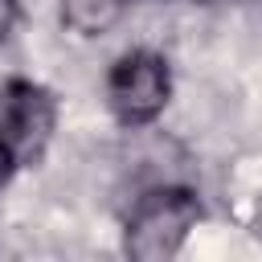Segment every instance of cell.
I'll list each match as a JSON object with an SVG mask.
<instances>
[{
    "label": "cell",
    "instance_id": "obj_1",
    "mask_svg": "<svg viewBox=\"0 0 262 262\" xmlns=\"http://www.w3.org/2000/svg\"><path fill=\"white\" fill-rule=\"evenodd\" d=\"M196 217H201V205L188 188H156L139 196V205L127 217V254L139 262L172 258L184 246Z\"/></svg>",
    "mask_w": 262,
    "mask_h": 262
},
{
    "label": "cell",
    "instance_id": "obj_4",
    "mask_svg": "<svg viewBox=\"0 0 262 262\" xmlns=\"http://www.w3.org/2000/svg\"><path fill=\"white\" fill-rule=\"evenodd\" d=\"M123 8L127 0H61V20L82 37H98L119 25Z\"/></svg>",
    "mask_w": 262,
    "mask_h": 262
},
{
    "label": "cell",
    "instance_id": "obj_2",
    "mask_svg": "<svg viewBox=\"0 0 262 262\" xmlns=\"http://www.w3.org/2000/svg\"><path fill=\"white\" fill-rule=\"evenodd\" d=\"M106 98H111V111L123 123H151L168 102V66H164V57H156L147 49H135V53L119 57L111 78H106Z\"/></svg>",
    "mask_w": 262,
    "mask_h": 262
},
{
    "label": "cell",
    "instance_id": "obj_5",
    "mask_svg": "<svg viewBox=\"0 0 262 262\" xmlns=\"http://www.w3.org/2000/svg\"><path fill=\"white\" fill-rule=\"evenodd\" d=\"M12 164H16V147H12L8 135L0 131V188H4V180L12 176Z\"/></svg>",
    "mask_w": 262,
    "mask_h": 262
},
{
    "label": "cell",
    "instance_id": "obj_3",
    "mask_svg": "<svg viewBox=\"0 0 262 262\" xmlns=\"http://www.w3.org/2000/svg\"><path fill=\"white\" fill-rule=\"evenodd\" d=\"M53 127V102L41 86H29V82H16L8 86L4 94V106H0V131L8 135V143L16 151H37L45 143Z\"/></svg>",
    "mask_w": 262,
    "mask_h": 262
},
{
    "label": "cell",
    "instance_id": "obj_6",
    "mask_svg": "<svg viewBox=\"0 0 262 262\" xmlns=\"http://www.w3.org/2000/svg\"><path fill=\"white\" fill-rule=\"evenodd\" d=\"M12 20H16V0H0V41L8 37Z\"/></svg>",
    "mask_w": 262,
    "mask_h": 262
}]
</instances>
